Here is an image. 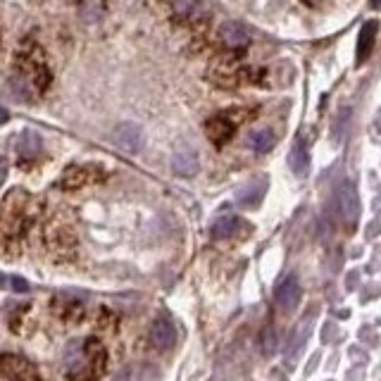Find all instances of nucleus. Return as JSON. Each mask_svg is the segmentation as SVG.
<instances>
[{
	"instance_id": "f257e3e1",
	"label": "nucleus",
	"mask_w": 381,
	"mask_h": 381,
	"mask_svg": "<svg viewBox=\"0 0 381 381\" xmlns=\"http://www.w3.org/2000/svg\"><path fill=\"white\" fill-rule=\"evenodd\" d=\"M34 217V198L24 188H12L0 200V245L12 248L29 232Z\"/></svg>"
},
{
	"instance_id": "f03ea898",
	"label": "nucleus",
	"mask_w": 381,
	"mask_h": 381,
	"mask_svg": "<svg viewBox=\"0 0 381 381\" xmlns=\"http://www.w3.org/2000/svg\"><path fill=\"white\" fill-rule=\"evenodd\" d=\"M0 379L3 381H41L38 367L17 353L0 355Z\"/></svg>"
},
{
	"instance_id": "7ed1b4c3",
	"label": "nucleus",
	"mask_w": 381,
	"mask_h": 381,
	"mask_svg": "<svg viewBox=\"0 0 381 381\" xmlns=\"http://www.w3.org/2000/svg\"><path fill=\"white\" fill-rule=\"evenodd\" d=\"M108 369V348L103 345V341L98 336H88L84 341V367H82V379H100Z\"/></svg>"
},
{
	"instance_id": "20e7f679",
	"label": "nucleus",
	"mask_w": 381,
	"mask_h": 381,
	"mask_svg": "<svg viewBox=\"0 0 381 381\" xmlns=\"http://www.w3.org/2000/svg\"><path fill=\"white\" fill-rule=\"evenodd\" d=\"M98 179H103V172H100L98 167H84V164H72V167H67L62 172V177H60L58 186L62 188V190H79V188L86 186V184L98 182Z\"/></svg>"
},
{
	"instance_id": "39448f33",
	"label": "nucleus",
	"mask_w": 381,
	"mask_h": 381,
	"mask_svg": "<svg viewBox=\"0 0 381 381\" xmlns=\"http://www.w3.org/2000/svg\"><path fill=\"white\" fill-rule=\"evenodd\" d=\"M53 312L55 317L62 324H69V327H77V324H84L88 317V310L82 300L77 298H55L53 300Z\"/></svg>"
},
{
	"instance_id": "423d86ee",
	"label": "nucleus",
	"mask_w": 381,
	"mask_h": 381,
	"mask_svg": "<svg viewBox=\"0 0 381 381\" xmlns=\"http://www.w3.org/2000/svg\"><path fill=\"white\" fill-rule=\"evenodd\" d=\"M112 143L124 153H138L143 148V129L134 122L119 124L112 132Z\"/></svg>"
},
{
	"instance_id": "0eeeda50",
	"label": "nucleus",
	"mask_w": 381,
	"mask_h": 381,
	"mask_svg": "<svg viewBox=\"0 0 381 381\" xmlns=\"http://www.w3.org/2000/svg\"><path fill=\"white\" fill-rule=\"evenodd\" d=\"M205 134H208L210 143L222 148V145H227L234 138L236 124H234L227 114H214V117H210L208 122H205Z\"/></svg>"
},
{
	"instance_id": "6e6552de",
	"label": "nucleus",
	"mask_w": 381,
	"mask_h": 381,
	"mask_svg": "<svg viewBox=\"0 0 381 381\" xmlns=\"http://www.w3.org/2000/svg\"><path fill=\"white\" fill-rule=\"evenodd\" d=\"M339 208H341V217L348 224V229H353L358 224L360 217V198H358V188H355L353 182H345L339 190Z\"/></svg>"
},
{
	"instance_id": "1a4fd4ad",
	"label": "nucleus",
	"mask_w": 381,
	"mask_h": 381,
	"mask_svg": "<svg viewBox=\"0 0 381 381\" xmlns=\"http://www.w3.org/2000/svg\"><path fill=\"white\" fill-rule=\"evenodd\" d=\"M148 341L155 350H169L174 343H177V329H174L172 319L169 317H158L153 324H150Z\"/></svg>"
},
{
	"instance_id": "9d476101",
	"label": "nucleus",
	"mask_w": 381,
	"mask_h": 381,
	"mask_svg": "<svg viewBox=\"0 0 381 381\" xmlns=\"http://www.w3.org/2000/svg\"><path fill=\"white\" fill-rule=\"evenodd\" d=\"M377 34H379L377 19H369V22L362 24L360 36H358V53H355V62H358V67H362V64L369 60V55H372V50H374V43H377Z\"/></svg>"
},
{
	"instance_id": "9b49d317",
	"label": "nucleus",
	"mask_w": 381,
	"mask_h": 381,
	"mask_svg": "<svg viewBox=\"0 0 381 381\" xmlns=\"http://www.w3.org/2000/svg\"><path fill=\"white\" fill-rule=\"evenodd\" d=\"M300 298H303V288H300V282L298 277H286L282 284L277 286V305L286 312H291V310L298 308Z\"/></svg>"
},
{
	"instance_id": "f8f14e48",
	"label": "nucleus",
	"mask_w": 381,
	"mask_h": 381,
	"mask_svg": "<svg viewBox=\"0 0 381 381\" xmlns=\"http://www.w3.org/2000/svg\"><path fill=\"white\" fill-rule=\"evenodd\" d=\"M219 38H222V43L229 50H243L250 43V34L236 22L222 24V29H219Z\"/></svg>"
},
{
	"instance_id": "ddd939ff",
	"label": "nucleus",
	"mask_w": 381,
	"mask_h": 381,
	"mask_svg": "<svg viewBox=\"0 0 381 381\" xmlns=\"http://www.w3.org/2000/svg\"><path fill=\"white\" fill-rule=\"evenodd\" d=\"M172 169L179 177H195L198 174V155L190 148H179L172 158Z\"/></svg>"
},
{
	"instance_id": "4468645a",
	"label": "nucleus",
	"mask_w": 381,
	"mask_h": 381,
	"mask_svg": "<svg viewBox=\"0 0 381 381\" xmlns=\"http://www.w3.org/2000/svg\"><path fill=\"white\" fill-rule=\"evenodd\" d=\"M172 8L177 19L184 24H200V14H203V3L200 0H172Z\"/></svg>"
},
{
	"instance_id": "2eb2a0df",
	"label": "nucleus",
	"mask_w": 381,
	"mask_h": 381,
	"mask_svg": "<svg viewBox=\"0 0 381 381\" xmlns=\"http://www.w3.org/2000/svg\"><path fill=\"white\" fill-rule=\"evenodd\" d=\"M265 190H267V182H265V179H255V182L245 184V186L238 190V203L243 205V208H255V205L262 200Z\"/></svg>"
},
{
	"instance_id": "dca6fc26",
	"label": "nucleus",
	"mask_w": 381,
	"mask_h": 381,
	"mask_svg": "<svg viewBox=\"0 0 381 381\" xmlns=\"http://www.w3.org/2000/svg\"><path fill=\"white\" fill-rule=\"evenodd\" d=\"M241 229V219L234 217V214H224V217H219L217 222L212 224V238L214 241H229L234 238L238 234Z\"/></svg>"
},
{
	"instance_id": "f3484780",
	"label": "nucleus",
	"mask_w": 381,
	"mask_h": 381,
	"mask_svg": "<svg viewBox=\"0 0 381 381\" xmlns=\"http://www.w3.org/2000/svg\"><path fill=\"white\" fill-rule=\"evenodd\" d=\"M17 153H19V158H22V162L34 160L38 153H41V136L34 132H24L22 138H19V143H17Z\"/></svg>"
},
{
	"instance_id": "a211bd4d",
	"label": "nucleus",
	"mask_w": 381,
	"mask_h": 381,
	"mask_svg": "<svg viewBox=\"0 0 381 381\" xmlns=\"http://www.w3.org/2000/svg\"><path fill=\"white\" fill-rule=\"evenodd\" d=\"M274 143H277V138H274L272 129H258V132H253L248 138L250 150H255V153H260V155L269 153V150L274 148Z\"/></svg>"
},
{
	"instance_id": "6ab92c4d",
	"label": "nucleus",
	"mask_w": 381,
	"mask_h": 381,
	"mask_svg": "<svg viewBox=\"0 0 381 381\" xmlns=\"http://www.w3.org/2000/svg\"><path fill=\"white\" fill-rule=\"evenodd\" d=\"M48 243L53 250H69V245H74V234L67 227H48Z\"/></svg>"
},
{
	"instance_id": "aec40b11",
	"label": "nucleus",
	"mask_w": 381,
	"mask_h": 381,
	"mask_svg": "<svg viewBox=\"0 0 381 381\" xmlns=\"http://www.w3.org/2000/svg\"><path fill=\"white\" fill-rule=\"evenodd\" d=\"M288 164H291V169H293L295 174H305V172H308L310 158H308V150H305V145L300 143V141L293 145V150H291Z\"/></svg>"
},
{
	"instance_id": "412c9836",
	"label": "nucleus",
	"mask_w": 381,
	"mask_h": 381,
	"mask_svg": "<svg viewBox=\"0 0 381 381\" xmlns=\"http://www.w3.org/2000/svg\"><path fill=\"white\" fill-rule=\"evenodd\" d=\"M117 324H119V317L112 312V310H110V308H100L98 310V319H95V327H98V332L114 334V332H117Z\"/></svg>"
},
{
	"instance_id": "4be33fe9",
	"label": "nucleus",
	"mask_w": 381,
	"mask_h": 381,
	"mask_svg": "<svg viewBox=\"0 0 381 381\" xmlns=\"http://www.w3.org/2000/svg\"><path fill=\"white\" fill-rule=\"evenodd\" d=\"M103 14H105V0H84L82 17L86 22H100Z\"/></svg>"
},
{
	"instance_id": "5701e85b",
	"label": "nucleus",
	"mask_w": 381,
	"mask_h": 381,
	"mask_svg": "<svg viewBox=\"0 0 381 381\" xmlns=\"http://www.w3.org/2000/svg\"><path fill=\"white\" fill-rule=\"evenodd\" d=\"M274 341H277V339H274V329L269 327L267 332H265V353H267V355L274 353Z\"/></svg>"
},
{
	"instance_id": "b1692460",
	"label": "nucleus",
	"mask_w": 381,
	"mask_h": 381,
	"mask_svg": "<svg viewBox=\"0 0 381 381\" xmlns=\"http://www.w3.org/2000/svg\"><path fill=\"white\" fill-rule=\"evenodd\" d=\"M10 286H12V291H19V293H24V291L29 288V284L24 282V279H19V277H12V282H10Z\"/></svg>"
},
{
	"instance_id": "393cba45",
	"label": "nucleus",
	"mask_w": 381,
	"mask_h": 381,
	"mask_svg": "<svg viewBox=\"0 0 381 381\" xmlns=\"http://www.w3.org/2000/svg\"><path fill=\"white\" fill-rule=\"evenodd\" d=\"M8 169H10V162L5 158H0V186H3L5 177H8Z\"/></svg>"
},
{
	"instance_id": "a878e982",
	"label": "nucleus",
	"mask_w": 381,
	"mask_h": 381,
	"mask_svg": "<svg viewBox=\"0 0 381 381\" xmlns=\"http://www.w3.org/2000/svg\"><path fill=\"white\" fill-rule=\"evenodd\" d=\"M8 119H10L8 110H5V108H0V127H3V124H5V122H8Z\"/></svg>"
},
{
	"instance_id": "bb28decb",
	"label": "nucleus",
	"mask_w": 381,
	"mask_h": 381,
	"mask_svg": "<svg viewBox=\"0 0 381 381\" xmlns=\"http://www.w3.org/2000/svg\"><path fill=\"white\" fill-rule=\"evenodd\" d=\"M305 5H308V8H317L319 3H322V0H303Z\"/></svg>"
},
{
	"instance_id": "cd10ccee",
	"label": "nucleus",
	"mask_w": 381,
	"mask_h": 381,
	"mask_svg": "<svg viewBox=\"0 0 381 381\" xmlns=\"http://www.w3.org/2000/svg\"><path fill=\"white\" fill-rule=\"evenodd\" d=\"M369 5H372L374 10H379L381 8V0H369Z\"/></svg>"
}]
</instances>
